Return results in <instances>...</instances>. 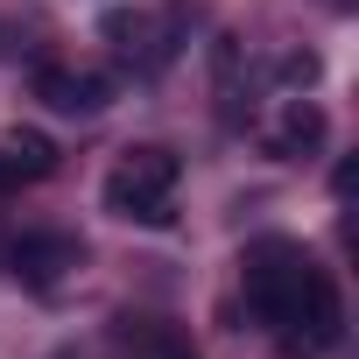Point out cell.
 <instances>
[{
  "instance_id": "cell-1",
  "label": "cell",
  "mask_w": 359,
  "mask_h": 359,
  "mask_svg": "<svg viewBox=\"0 0 359 359\" xmlns=\"http://www.w3.org/2000/svg\"><path fill=\"white\" fill-rule=\"evenodd\" d=\"M240 289H247V310L254 324L275 338L282 359H324L338 338H345V303H338V282L331 268L310 261L303 240H254L240 254Z\"/></svg>"
},
{
  "instance_id": "cell-2",
  "label": "cell",
  "mask_w": 359,
  "mask_h": 359,
  "mask_svg": "<svg viewBox=\"0 0 359 359\" xmlns=\"http://www.w3.org/2000/svg\"><path fill=\"white\" fill-rule=\"evenodd\" d=\"M176 184H184V162H176L169 148H155V141H141V148H127L113 169H106V212L113 219H127V226H176Z\"/></svg>"
},
{
  "instance_id": "cell-3",
  "label": "cell",
  "mask_w": 359,
  "mask_h": 359,
  "mask_svg": "<svg viewBox=\"0 0 359 359\" xmlns=\"http://www.w3.org/2000/svg\"><path fill=\"white\" fill-rule=\"evenodd\" d=\"M106 36L134 57V71H162L191 36V8H155V15H141V8L127 15L120 8V15H106Z\"/></svg>"
},
{
  "instance_id": "cell-4",
  "label": "cell",
  "mask_w": 359,
  "mask_h": 359,
  "mask_svg": "<svg viewBox=\"0 0 359 359\" xmlns=\"http://www.w3.org/2000/svg\"><path fill=\"white\" fill-rule=\"evenodd\" d=\"M0 261H8V275L22 289H57L71 268H85V240H71V233H22V240L0 247Z\"/></svg>"
},
{
  "instance_id": "cell-5",
  "label": "cell",
  "mask_w": 359,
  "mask_h": 359,
  "mask_svg": "<svg viewBox=\"0 0 359 359\" xmlns=\"http://www.w3.org/2000/svg\"><path fill=\"white\" fill-rule=\"evenodd\" d=\"M106 338H113L127 359H198V352H191V338L176 331L169 317H134V310H127V317H113V331H106Z\"/></svg>"
},
{
  "instance_id": "cell-6",
  "label": "cell",
  "mask_w": 359,
  "mask_h": 359,
  "mask_svg": "<svg viewBox=\"0 0 359 359\" xmlns=\"http://www.w3.org/2000/svg\"><path fill=\"white\" fill-rule=\"evenodd\" d=\"M36 99H50L57 113H106V106H113V78H99V71H57V64H43V71H36Z\"/></svg>"
},
{
  "instance_id": "cell-7",
  "label": "cell",
  "mask_w": 359,
  "mask_h": 359,
  "mask_svg": "<svg viewBox=\"0 0 359 359\" xmlns=\"http://www.w3.org/2000/svg\"><path fill=\"white\" fill-rule=\"evenodd\" d=\"M324 134H331V120H324V106H317V99H282V120L268 127V155H275V162L317 155V148H324Z\"/></svg>"
},
{
  "instance_id": "cell-8",
  "label": "cell",
  "mask_w": 359,
  "mask_h": 359,
  "mask_svg": "<svg viewBox=\"0 0 359 359\" xmlns=\"http://www.w3.org/2000/svg\"><path fill=\"white\" fill-rule=\"evenodd\" d=\"M0 155H8V169H15V184H43V176L57 169V141L50 134H8V141H0Z\"/></svg>"
},
{
  "instance_id": "cell-9",
  "label": "cell",
  "mask_w": 359,
  "mask_h": 359,
  "mask_svg": "<svg viewBox=\"0 0 359 359\" xmlns=\"http://www.w3.org/2000/svg\"><path fill=\"white\" fill-rule=\"evenodd\" d=\"M282 78H289V85H310V78H317V57H310V50H289V57H282Z\"/></svg>"
},
{
  "instance_id": "cell-10",
  "label": "cell",
  "mask_w": 359,
  "mask_h": 359,
  "mask_svg": "<svg viewBox=\"0 0 359 359\" xmlns=\"http://www.w3.org/2000/svg\"><path fill=\"white\" fill-rule=\"evenodd\" d=\"M8 191H22V184H15V169H8V155H0V198H8Z\"/></svg>"
}]
</instances>
